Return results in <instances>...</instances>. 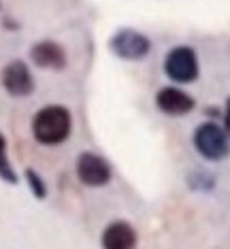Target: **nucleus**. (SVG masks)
<instances>
[{"label":"nucleus","instance_id":"20e7f679","mask_svg":"<svg viewBox=\"0 0 230 249\" xmlns=\"http://www.w3.org/2000/svg\"><path fill=\"white\" fill-rule=\"evenodd\" d=\"M109 52L126 62H139L151 52V41L134 28H120L109 38Z\"/></svg>","mask_w":230,"mask_h":249},{"label":"nucleus","instance_id":"f257e3e1","mask_svg":"<svg viewBox=\"0 0 230 249\" xmlns=\"http://www.w3.org/2000/svg\"><path fill=\"white\" fill-rule=\"evenodd\" d=\"M30 128L38 145H62L72 132V115L62 105H47L35 113Z\"/></svg>","mask_w":230,"mask_h":249},{"label":"nucleus","instance_id":"9b49d317","mask_svg":"<svg viewBox=\"0 0 230 249\" xmlns=\"http://www.w3.org/2000/svg\"><path fill=\"white\" fill-rule=\"evenodd\" d=\"M24 179H26V185H28V190H30V194L35 196L36 200H45V198H47V183H45V179L41 177V173L35 171V168H26Z\"/></svg>","mask_w":230,"mask_h":249},{"label":"nucleus","instance_id":"0eeeda50","mask_svg":"<svg viewBox=\"0 0 230 249\" xmlns=\"http://www.w3.org/2000/svg\"><path fill=\"white\" fill-rule=\"evenodd\" d=\"M28 55H30L32 64L43 71H64L66 64H69L66 49L60 43L52 41V38H43V41L35 43Z\"/></svg>","mask_w":230,"mask_h":249},{"label":"nucleus","instance_id":"1a4fd4ad","mask_svg":"<svg viewBox=\"0 0 230 249\" xmlns=\"http://www.w3.org/2000/svg\"><path fill=\"white\" fill-rule=\"evenodd\" d=\"M100 245L103 249H137L139 236L137 230L126 219H115V222L106 224L100 236Z\"/></svg>","mask_w":230,"mask_h":249},{"label":"nucleus","instance_id":"9d476101","mask_svg":"<svg viewBox=\"0 0 230 249\" xmlns=\"http://www.w3.org/2000/svg\"><path fill=\"white\" fill-rule=\"evenodd\" d=\"M0 179L4 183H11V185H18L19 183V177L15 173L13 164L9 160V154H7V137L0 132Z\"/></svg>","mask_w":230,"mask_h":249},{"label":"nucleus","instance_id":"39448f33","mask_svg":"<svg viewBox=\"0 0 230 249\" xmlns=\"http://www.w3.org/2000/svg\"><path fill=\"white\" fill-rule=\"evenodd\" d=\"M77 179L81 181L86 188H105L111 179H113V168L106 162V158L94 151H81L75 162Z\"/></svg>","mask_w":230,"mask_h":249},{"label":"nucleus","instance_id":"423d86ee","mask_svg":"<svg viewBox=\"0 0 230 249\" xmlns=\"http://www.w3.org/2000/svg\"><path fill=\"white\" fill-rule=\"evenodd\" d=\"M2 88L13 98H26L35 92V75L24 60H11L2 69Z\"/></svg>","mask_w":230,"mask_h":249},{"label":"nucleus","instance_id":"f8f14e48","mask_svg":"<svg viewBox=\"0 0 230 249\" xmlns=\"http://www.w3.org/2000/svg\"><path fill=\"white\" fill-rule=\"evenodd\" d=\"M188 183H190V188L196 192H211L215 188V177L205 171H194V173H190Z\"/></svg>","mask_w":230,"mask_h":249},{"label":"nucleus","instance_id":"f03ea898","mask_svg":"<svg viewBox=\"0 0 230 249\" xmlns=\"http://www.w3.org/2000/svg\"><path fill=\"white\" fill-rule=\"evenodd\" d=\"M192 143L196 154L209 162H222L230 156V137L215 122L200 124L192 134Z\"/></svg>","mask_w":230,"mask_h":249},{"label":"nucleus","instance_id":"6e6552de","mask_svg":"<svg viewBox=\"0 0 230 249\" xmlns=\"http://www.w3.org/2000/svg\"><path fill=\"white\" fill-rule=\"evenodd\" d=\"M156 107H158L160 113L171 117H181L188 115L196 109V100L190 96L188 92H183L181 88L177 86H164L158 89L156 94Z\"/></svg>","mask_w":230,"mask_h":249},{"label":"nucleus","instance_id":"7ed1b4c3","mask_svg":"<svg viewBox=\"0 0 230 249\" xmlns=\"http://www.w3.org/2000/svg\"><path fill=\"white\" fill-rule=\"evenodd\" d=\"M164 75L177 86H186V83H194L200 75V64L198 55L192 47L188 45H177L164 58Z\"/></svg>","mask_w":230,"mask_h":249},{"label":"nucleus","instance_id":"ddd939ff","mask_svg":"<svg viewBox=\"0 0 230 249\" xmlns=\"http://www.w3.org/2000/svg\"><path fill=\"white\" fill-rule=\"evenodd\" d=\"M224 130H226L230 137V98L226 100V107H224Z\"/></svg>","mask_w":230,"mask_h":249}]
</instances>
